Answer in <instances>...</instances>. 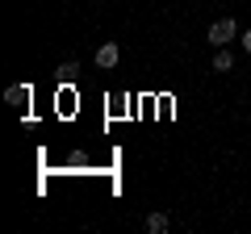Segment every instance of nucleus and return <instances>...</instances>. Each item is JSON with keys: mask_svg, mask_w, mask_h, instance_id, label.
<instances>
[{"mask_svg": "<svg viewBox=\"0 0 251 234\" xmlns=\"http://www.w3.org/2000/svg\"><path fill=\"white\" fill-rule=\"evenodd\" d=\"M230 38H239V25H234V17H222L209 25V42L214 46H230Z\"/></svg>", "mask_w": 251, "mask_h": 234, "instance_id": "obj_1", "label": "nucleus"}, {"mask_svg": "<svg viewBox=\"0 0 251 234\" xmlns=\"http://www.w3.org/2000/svg\"><path fill=\"white\" fill-rule=\"evenodd\" d=\"M4 100H9L13 109H25L29 105V84H13V88L4 92Z\"/></svg>", "mask_w": 251, "mask_h": 234, "instance_id": "obj_2", "label": "nucleus"}, {"mask_svg": "<svg viewBox=\"0 0 251 234\" xmlns=\"http://www.w3.org/2000/svg\"><path fill=\"white\" fill-rule=\"evenodd\" d=\"M97 67H117V42H105V46H97Z\"/></svg>", "mask_w": 251, "mask_h": 234, "instance_id": "obj_3", "label": "nucleus"}, {"mask_svg": "<svg viewBox=\"0 0 251 234\" xmlns=\"http://www.w3.org/2000/svg\"><path fill=\"white\" fill-rule=\"evenodd\" d=\"M214 71H234V59H230V50H226V46H218V54H214Z\"/></svg>", "mask_w": 251, "mask_h": 234, "instance_id": "obj_4", "label": "nucleus"}, {"mask_svg": "<svg viewBox=\"0 0 251 234\" xmlns=\"http://www.w3.org/2000/svg\"><path fill=\"white\" fill-rule=\"evenodd\" d=\"M147 230H151V234H163V230H168V213H151V217H147Z\"/></svg>", "mask_w": 251, "mask_h": 234, "instance_id": "obj_5", "label": "nucleus"}, {"mask_svg": "<svg viewBox=\"0 0 251 234\" xmlns=\"http://www.w3.org/2000/svg\"><path fill=\"white\" fill-rule=\"evenodd\" d=\"M243 50L251 54V29H247V34H243Z\"/></svg>", "mask_w": 251, "mask_h": 234, "instance_id": "obj_6", "label": "nucleus"}]
</instances>
